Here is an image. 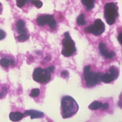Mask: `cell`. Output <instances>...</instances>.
<instances>
[{
    "label": "cell",
    "mask_w": 122,
    "mask_h": 122,
    "mask_svg": "<svg viewBox=\"0 0 122 122\" xmlns=\"http://www.w3.org/2000/svg\"><path fill=\"white\" fill-rule=\"evenodd\" d=\"M61 114L63 118L70 117L77 112L79 106L75 100L69 96L62 98L61 102Z\"/></svg>",
    "instance_id": "6da1fadb"
},
{
    "label": "cell",
    "mask_w": 122,
    "mask_h": 122,
    "mask_svg": "<svg viewBox=\"0 0 122 122\" xmlns=\"http://www.w3.org/2000/svg\"><path fill=\"white\" fill-rule=\"evenodd\" d=\"M91 66H87L84 68L83 76L86 82V85L88 87L95 86L101 81L102 75L100 72H92L90 71Z\"/></svg>",
    "instance_id": "7a4b0ae2"
},
{
    "label": "cell",
    "mask_w": 122,
    "mask_h": 122,
    "mask_svg": "<svg viewBox=\"0 0 122 122\" xmlns=\"http://www.w3.org/2000/svg\"><path fill=\"white\" fill-rule=\"evenodd\" d=\"M104 15L107 23L110 25H112L118 15L116 5L113 2L106 3L104 8Z\"/></svg>",
    "instance_id": "3957f363"
},
{
    "label": "cell",
    "mask_w": 122,
    "mask_h": 122,
    "mask_svg": "<svg viewBox=\"0 0 122 122\" xmlns=\"http://www.w3.org/2000/svg\"><path fill=\"white\" fill-rule=\"evenodd\" d=\"M64 35L65 38L62 41L63 48L62 54L65 57H69L76 52L75 44L71 38L68 32L65 33Z\"/></svg>",
    "instance_id": "277c9868"
},
{
    "label": "cell",
    "mask_w": 122,
    "mask_h": 122,
    "mask_svg": "<svg viewBox=\"0 0 122 122\" xmlns=\"http://www.w3.org/2000/svg\"><path fill=\"white\" fill-rule=\"evenodd\" d=\"M51 73L47 68L43 69L39 67L35 69L33 75L35 81L42 84L48 82L51 79Z\"/></svg>",
    "instance_id": "5b68a950"
},
{
    "label": "cell",
    "mask_w": 122,
    "mask_h": 122,
    "mask_svg": "<svg viewBox=\"0 0 122 122\" xmlns=\"http://www.w3.org/2000/svg\"><path fill=\"white\" fill-rule=\"evenodd\" d=\"M110 73H105L101 76V81L105 83H109L111 82L117 78L118 75V70L113 67H111L109 70Z\"/></svg>",
    "instance_id": "8992f818"
},
{
    "label": "cell",
    "mask_w": 122,
    "mask_h": 122,
    "mask_svg": "<svg viewBox=\"0 0 122 122\" xmlns=\"http://www.w3.org/2000/svg\"><path fill=\"white\" fill-rule=\"evenodd\" d=\"M92 33L96 36L100 35L105 31V25L100 19L96 20L94 24L92 25Z\"/></svg>",
    "instance_id": "52a82bcc"
},
{
    "label": "cell",
    "mask_w": 122,
    "mask_h": 122,
    "mask_svg": "<svg viewBox=\"0 0 122 122\" xmlns=\"http://www.w3.org/2000/svg\"><path fill=\"white\" fill-rule=\"evenodd\" d=\"M99 49L101 55L107 59L112 58L115 55L113 51H109L108 50L106 45L103 43L101 42L99 44Z\"/></svg>",
    "instance_id": "ba28073f"
},
{
    "label": "cell",
    "mask_w": 122,
    "mask_h": 122,
    "mask_svg": "<svg viewBox=\"0 0 122 122\" xmlns=\"http://www.w3.org/2000/svg\"><path fill=\"white\" fill-rule=\"evenodd\" d=\"M25 115L30 116L31 119L42 117L44 116L43 112L35 110H28L25 112Z\"/></svg>",
    "instance_id": "9c48e42d"
},
{
    "label": "cell",
    "mask_w": 122,
    "mask_h": 122,
    "mask_svg": "<svg viewBox=\"0 0 122 122\" xmlns=\"http://www.w3.org/2000/svg\"><path fill=\"white\" fill-rule=\"evenodd\" d=\"M25 116V114L20 112H12L10 113L9 117L12 121L16 122L22 120Z\"/></svg>",
    "instance_id": "30bf717a"
},
{
    "label": "cell",
    "mask_w": 122,
    "mask_h": 122,
    "mask_svg": "<svg viewBox=\"0 0 122 122\" xmlns=\"http://www.w3.org/2000/svg\"><path fill=\"white\" fill-rule=\"evenodd\" d=\"M15 63V61L12 59L9 60L6 58H4L0 60V64L2 66L5 68H7L9 66L14 65Z\"/></svg>",
    "instance_id": "8fae6325"
},
{
    "label": "cell",
    "mask_w": 122,
    "mask_h": 122,
    "mask_svg": "<svg viewBox=\"0 0 122 122\" xmlns=\"http://www.w3.org/2000/svg\"><path fill=\"white\" fill-rule=\"evenodd\" d=\"M47 24L48 25L51 30H53L55 29L56 22L53 18V15H47Z\"/></svg>",
    "instance_id": "7c38bea8"
},
{
    "label": "cell",
    "mask_w": 122,
    "mask_h": 122,
    "mask_svg": "<svg viewBox=\"0 0 122 122\" xmlns=\"http://www.w3.org/2000/svg\"><path fill=\"white\" fill-rule=\"evenodd\" d=\"M82 3L86 7L87 11L92 10L94 7L95 0H81Z\"/></svg>",
    "instance_id": "4fadbf2b"
},
{
    "label": "cell",
    "mask_w": 122,
    "mask_h": 122,
    "mask_svg": "<svg viewBox=\"0 0 122 122\" xmlns=\"http://www.w3.org/2000/svg\"><path fill=\"white\" fill-rule=\"evenodd\" d=\"M103 103L99 101H94L88 106V108L92 110H97L101 108L102 109Z\"/></svg>",
    "instance_id": "5bb4252c"
},
{
    "label": "cell",
    "mask_w": 122,
    "mask_h": 122,
    "mask_svg": "<svg viewBox=\"0 0 122 122\" xmlns=\"http://www.w3.org/2000/svg\"><path fill=\"white\" fill-rule=\"evenodd\" d=\"M47 15H42L37 19V22L39 26H44L47 24Z\"/></svg>",
    "instance_id": "9a60e30c"
},
{
    "label": "cell",
    "mask_w": 122,
    "mask_h": 122,
    "mask_svg": "<svg viewBox=\"0 0 122 122\" xmlns=\"http://www.w3.org/2000/svg\"><path fill=\"white\" fill-rule=\"evenodd\" d=\"M25 25V22L22 20H20L18 21L16 25V26H17L18 32L19 34H20L25 30L24 29Z\"/></svg>",
    "instance_id": "2e32d148"
},
{
    "label": "cell",
    "mask_w": 122,
    "mask_h": 122,
    "mask_svg": "<svg viewBox=\"0 0 122 122\" xmlns=\"http://www.w3.org/2000/svg\"><path fill=\"white\" fill-rule=\"evenodd\" d=\"M20 35L17 37V40L20 42H24L29 38V35L27 34L26 31L20 34Z\"/></svg>",
    "instance_id": "e0dca14e"
},
{
    "label": "cell",
    "mask_w": 122,
    "mask_h": 122,
    "mask_svg": "<svg viewBox=\"0 0 122 122\" xmlns=\"http://www.w3.org/2000/svg\"><path fill=\"white\" fill-rule=\"evenodd\" d=\"M77 21L78 25H84L86 24V22L85 20V16L83 14H81L79 15Z\"/></svg>",
    "instance_id": "ac0fdd59"
},
{
    "label": "cell",
    "mask_w": 122,
    "mask_h": 122,
    "mask_svg": "<svg viewBox=\"0 0 122 122\" xmlns=\"http://www.w3.org/2000/svg\"><path fill=\"white\" fill-rule=\"evenodd\" d=\"M40 94V90L38 88H34L31 91L30 94L31 97H36L38 96Z\"/></svg>",
    "instance_id": "d6986e66"
},
{
    "label": "cell",
    "mask_w": 122,
    "mask_h": 122,
    "mask_svg": "<svg viewBox=\"0 0 122 122\" xmlns=\"http://www.w3.org/2000/svg\"><path fill=\"white\" fill-rule=\"evenodd\" d=\"M31 3L38 8L42 7L43 5L42 2L40 0H36L32 1Z\"/></svg>",
    "instance_id": "ffe728a7"
},
{
    "label": "cell",
    "mask_w": 122,
    "mask_h": 122,
    "mask_svg": "<svg viewBox=\"0 0 122 122\" xmlns=\"http://www.w3.org/2000/svg\"><path fill=\"white\" fill-rule=\"evenodd\" d=\"M27 0H17V6L19 8H22L26 3Z\"/></svg>",
    "instance_id": "44dd1931"
},
{
    "label": "cell",
    "mask_w": 122,
    "mask_h": 122,
    "mask_svg": "<svg viewBox=\"0 0 122 122\" xmlns=\"http://www.w3.org/2000/svg\"><path fill=\"white\" fill-rule=\"evenodd\" d=\"M5 33L2 30H0V40H3L5 37Z\"/></svg>",
    "instance_id": "7402d4cb"
},
{
    "label": "cell",
    "mask_w": 122,
    "mask_h": 122,
    "mask_svg": "<svg viewBox=\"0 0 122 122\" xmlns=\"http://www.w3.org/2000/svg\"><path fill=\"white\" fill-rule=\"evenodd\" d=\"M85 30L86 32L88 33H92V25L86 28L85 29Z\"/></svg>",
    "instance_id": "603a6c76"
},
{
    "label": "cell",
    "mask_w": 122,
    "mask_h": 122,
    "mask_svg": "<svg viewBox=\"0 0 122 122\" xmlns=\"http://www.w3.org/2000/svg\"><path fill=\"white\" fill-rule=\"evenodd\" d=\"M7 89L5 87H4L2 88V91L1 93H0V98L4 96V95L5 94L6 92H7Z\"/></svg>",
    "instance_id": "cb8c5ba5"
},
{
    "label": "cell",
    "mask_w": 122,
    "mask_h": 122,
    "mask_svg": "<svg viewBox=\"0 0 122 122\" xmlns=\"http://www.w3.org/2000/svg\"><path fill=\"white\" fill-rule=\"evenodd\" d=\"M47 68L51 73H52L53 72V71H54L55 67L53 66H50Z\"/></svg>",
    "instance_id": "d4e9b609"
},
{
    "label": "cell",
    "mask_w": 122,
    "mask_h": 122,
    "mask_svg": "<svg viewBox=\"0 0 122 122\" xmlns=\"http://www.w3.org/2000/svg\"><path fill=\"white\" fill-rule=\"evenodd\" d=\"M109 107V105L107 103H103V105L102 110H107L108 108Z\"/></svg>",
    "instance_id": "484cf974"
},
{
    "label": "cell",
    "mask_w": 122,
    "mask_h": 122,
    "mask_svg": "<svg viewBox=\"0 0 122 122\" xmlns=\"http://www.w3.org/2000/svg\"><path fill=\"white\" fill-rule=\"evenodd\" d=\"M122 32H121L118 35V37L117 39L118 42H119L120 44H122Z\"/></svg>",
    "instance_id": "4316f807"
},
{
    "label": "cell",
    "mask_w": 122,
    "mask_h": 122,
    "mask_svg": "<svg viewBox=\"0 0 122 122\" xmlns=\"http://www.w3.org/2000/svg\"><path fill=\"white\" fill-rule=\"evenodd\" d=\"M62 76H64V77H66L68 75V72L67 71H63V72H62Z\"/></svg>",
    "instance_id": "83f0119b"
},
{
    "label": "cell",
    "mask_w": 122,
    "mask_h": 122,
    "mask_svg": "<svg viewBox=\"0 0 122 122\" xmlns=\"http://www.w3.org/2000/svg\"><path fill=\"white\" fill-rule=\"evenodd\" d=\"M2 5H1V3H0V6H1Z\"/></svg>",
    "instance_id": "f1b7e54d"
},
{
    "label": "cell",
    "mask_w": 122,
    "mask_h": 122,
    "mask_svg": "<svg viewBox=\"0 0 122 122\" xmlns=\"http://www.w3.org/2000/svg\"><path fill=\"white\" fill-rule=\"evenodd\" d=\"M1 12V9H0V12Z\"/></svg>",
    "instance_id": "f546056e"
}]
</instances>
